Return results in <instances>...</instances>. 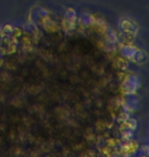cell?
<instances>
[{
	"instance_id": "6da1fadb",
	"label": "cell",
	"mask_w": 149,
	"mask_h": 157,
	"mask_svg": "<svg viewBox=\"0 0 149 157\" xmlns=\"http://www.w3.org/2000/svg\"><path fill=\"white\" fill-rule=\"evenodd\" d=\"M141 86V80L135 75H128L125 77L122 85L123 91L126 95H133L139 90Z\"/></svg>"
},
{
	"instance_id": "7a4b0ae2",
	"label": "cell",
	"mask_w": 149,
	"mask_h": 157,
	"mask_svg": "<svg viewBox=\"0 0 149 157\" xmlns=\"http://www.w3.org/2000/svg\"><path fill=\"white\" fill-rule=\"evenodd\" d=\"M18 48V40L11 35H5L0 39V53L2 55H7L14 53Z\"/></svg>"
},
{
	"instance_id": "3957f363",
	"label": "cell",
	"mask_w": 149,
	"mask_h": 157,
	"mask_svg": "<svg viewBox=\"0 0 149 157\" xmlns=\"http://www.w3.org/2000/svg\"><path fill=\"white\" fill-rule=\"evenodd\" d=\"M76 23H77V13L74 8L69 7L62 20V29L65 33L74 32L76 30Z\"/></svg>"
},
{
	"instance_id": "277c9868",
	"label": "cell",
	"mask_w": 149,
	"mask_h": 157,
	"mask_svg": "<svg viewBox=\"0 0 149 157\" xmlns=\"http://www.w3.org/2000/svg\"><path fill=\"white\" fill-rule=\"evenodd\" d=\"M119 149V153L118 154L120 155H125V156H128V155H132L137 151L139 149V144L136 142L135 140H129V141H126L125 143L120 144L118 147Z\"/></svg>"
},
{
	"instance_id": "5b68a950",
	"label": "cell",
	"mask_w": 149,
	"mask_h": 157,
	"mask_svg": "<svg viewBox=\"0 0 149 157\" xmlns=\"http://www.w3.org/2000/svg\"><path fill=\"white\" fill-rule=\"evenodd\" d=\"M120 29L122 32H128V33H133V34H137L138 33V27L133 23L132 21L124 18L120 21Z\"/></svg>"
},
{
	"instance_id": "8992f818",
	"label": "cell",
	"mask_w": 149,
	"mask_h": 157,
	"mask_svg": "<svg viewBox=\"0 0 149 157\" xmlns=\"http://www.w3.org/2000/svg\"><path fill=\"white\" fill-rule=\"evenodd\" d=\"M137 51H138V49L136 48L135 46L131 45V44H125V45L122 47V49H120L122 55L125 56V58L129 59V60H132V61Z\"/></svg>"
},
{
	"instance_id": "52a82bcc",
	"label": "cell",
	"mask_w": 149,
	"mask_h": 157,
	"mask_svg": "<svg viewBox=\"0 0 149 157\" xmlns=\"http://www.w3.org/2000/svg\"><path fill=\"white\" fill-rule=\"evenodd\" d=\"M137 128V121L135 118H127L125 121H123L122 124L120 127V131H132L134 132Z\"/></svg>"
},
{
	"instance_id": "ba28073f",
	"label": "cell",
	"mask_w": 149,
	"mask_h": 157,
	"mask_svg": "<svg viewBox=\"0 0 149 157\" xmlns=\"http://www.w3.org/2000/svg\"><path fill=\"white\" fill-rule=\"evenodd\" d=\"M146 60H147L146 53H145L144 51H142V50L138 49V51L136 52L134 58H133V61L136 62V63H138V64H142V63H144Z\"/></svg>"
},
{
	"instance_id": "9c48e42d",
	"label": "cell",
	"mask_w": 149,
	"mask_h": 157,
	"mask_svg": "<svg viewBox=\"0 0 149 157\" xmlns=\"http://www.w3.org/2000/svg\"><path fill=\"white\" fill-rule=\"evenodd\" d=\"M134 36L135 34L133 33H128V32H120V38L122 40L123 43L125 44H131L134 41Z\"/></svg>"
},
{
	"instance_id": "30bf717a",
	"label": "cell",
	"mask_w": 149,
	"mask_h": 157,
	"mask_svg": "<svg viewBox=\"0 0 149 157\" xmlns=\"http://www.w3.org/2000/svg\"><path fill=\"white\" fill-rule=\"evenodd\" d=\"M10 35L14 37L15 39H20L23 37L24 35V29L23 28H20V27H15V28H12V31H11V34Z\"/></svg>"
},
{
	"instance_id": "8fae6325",
	"label": "cell",
	"mask_w": 149,
	"mask_h": 157,
	"mask_svg": "<svg viewBox=\"0 0 149 157\" xmlns=\"http://www.w3.org/2000/svg\"><path fill=\"white\" fill-rule=\"evenodd\" d=\"M120 133H122V140L124 141V142L132 139V137H133V132L132 131H124V132H120Z\"/></svg>"
},
{
	"instance_id": "7c38bea8",
	"label": "cell",
	"mask_w": 149,
	"mask_h": 157,
	"mask_svg": "<svg viewBox=\"0 0 149 157\" xmlns=\"http://www.w3.org/2000/svg\"><path fill=\"white\" fill-rule=\"evenodd\" d=\"M118 65H119V67L120 68V70H123V71H125L128 68V61L126 60V59H124V58H120L119 60H118Z\"/></svg>"
},
{
	"instance_id": "4fadbf2b",
	"label": "cell",
	"mask_w": 149,
	"mask_h": 157,
	"mask_svg": "<svg viewBox=\"0 0 149 157\" xmlns=\"http://www.w3.org/2000/svg\"><path fill=\"white\" fill-rule=\"evenodd\" d=\"M12 28H14V27H12L11 25H5V26L1 29V31H2V33L4 34V35H10L11 31H12Z\"/></svg>"
},
{
	"instance_id": "5bb4252c",
	"label": "cell",
	"mask_w": 149,
	"mask_h": 157,
	"mask_svg": "<svg viewBox=\"0 0 149 157\" xmlns=\"http://www.w3.org/2000/svg\"><path fill=\"white\" fill-rule=\"evenodd\" d=\"M140 149H141V151L145 152V153H144V155H145V156H147V155H148V153H149V152H148V146H147V145L141 146V148H140Z\"/></svg>"
},
{
	"instance_id": "9a60e30c",
	"label": "cell",
	"mask_w": 149,
	"mask_h": 157,
	"mask_svg": "<svg viewBox=\"0 0 149 157\" xmlns=\"http://www.w3.org/2000/svg\"><path fill=\"white\" fill-rule=\"evenodd\" d=\"M3 36H5V35H4V34H3V33H2V31H1V30H0V39H1V38H2V37H3Z\"/></svg>"
},
{
	"instance_id": "2e32d148",
	"label": "cell",
	"mask_w": 149,
	"mask_h": 157,
	"mask_svg": "<svg viewBox=\"0 0 149 157\" xmlns=\"http://www.w3.org/2000/svg\"><path fill=\"white\" fill-rule=\"evenodd\" d=\"M3 63V60H2V59H0V64H2Z\"/></svg>"
}]
</instances>
